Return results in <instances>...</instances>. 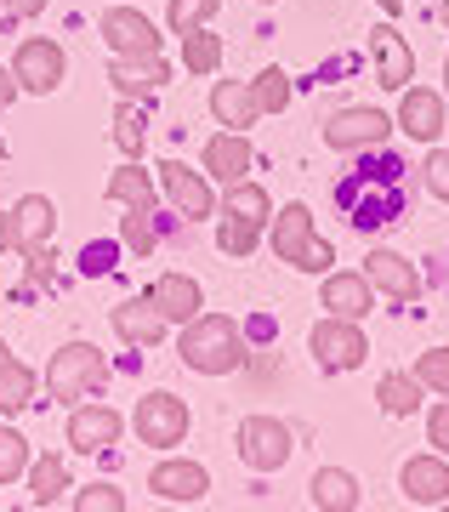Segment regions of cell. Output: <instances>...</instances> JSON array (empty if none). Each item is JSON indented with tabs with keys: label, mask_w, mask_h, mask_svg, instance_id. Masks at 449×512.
<instances>
[{
	"label": "cell",
	"mask_w": 449,
	"mask_h": 512,
	"mask_svg": "<svg viewBox=\"0 0 449 512\" xmlns=\"http://www.w3.org/2000/svg\"><path fill=\"white\" fill-rule=\"evenodd\" d=\"M336 205L359 234H381L387 222L410 211V165L398 154H364L353 171H342L336 183Z\"/></svg>",
	"instance_id": "obj_1"
},
{
	"label": "cell",
	"mask_w": 449,
	"mask_h": 512,
	"mask_svg": "<svg viewBox=\"0 0 449 512\" xmlns=\"http://www.w3.org/2000/svg\"><path fill=\"white\" fill-rule=\"evenodd\" d=\"M182 365L199 370V376H228V370L245 365V330L228 319V313H205L199 308L182 330Z\"/></svg>",
	"instance_id": "obj_2"
},
{
	"label": "cell",
	"mask_w": 449,
	"mask_h": 512,
	"mask_svg": "<svg viewBox=\"0 0 449 512\" xmlns=\"http://www.w3.org/2000/svg\"><path fill=\"white\" fill-rule=\"evenodd\" d=\"M103 382H108V359H103L97 342H69V348H57L52 365H46V393L63 399V404L97 393Z\"/></svg>",
	"instance_id": "obj_3"
},
{
	"label": "cell",
	"mask_w": 449,
	"mask_h": 512,
	"mask_svg": "<svg viewBox=\"0 0 449 512\" xmlns=\"http://www.w3.org/2000/svg\"><path fill=\"white\" fill-rule=\"evenodd\" d=\"M307 348H313V359H319V370H330V376H342V370H359L364 365V325L359 319H319V325L307 330Z\"/></svg>",
	"instance_id": "obj_4"
},
{
	"label": "cell",
	"mask_w": 449,
	"mask_h": 512,
	"mask_svg": "<svg viewBox=\"0 0 449 512\" xmlns=\"http://www.w3.org/2000/svg\"><path fill=\"white\" fill-rule=\"evenodd\" d=\"M290 427L273 416H245L239 421V461L251 467V473H279L290 461Z\"/></svg>",
	"instance_id": "obj_5"
},
{
	"label": "cell",
	"mask_w": 449,
	"mask_h": 512,
	"mask_svg": "<svg viewBox=\"0 0 449 512\" xmlns=\"http://www.w3.org/2000/svg\"><path fill=\"white\" fill-rule=\"evenodd\" d=\"M131 427H137V439H143V444L171 450V444L188 439V404H182L177 393H148V399H137Z\"/></svg>",
	"instance_id": "obj_6"
},
{
	"label": "cell",
	"mask_w": 449,
	"mask_h": 512,
	"mask_svg": "<svg viewBox=\"0 0 449 512\" xmlns=\"http://www.w3.org/2000/svg\"><path fill=\"white\" fill-rule=\"evenodd\" d=\"M387 131H393V120L381 109H342L324 120V143L342 148V154H359V148H381Z\"/></svg>",
	"instance_id": "obj_7"
},
{
	"label": "cell",
	"mask_w": 449,
	"mask_h": 512,
	"mask_svg": "<svg viewBox=\"0 0 449 512\" xmlns=\"http://www.w3.org/2000/svg\"><path fill=\"white\" fill-rule=\"evenodd\" d=\"M97 29H103V40L114 46V57H154L160 52V29H154L137 6H108Z\"/></svg>",
	"instance_id": "obj_8"
},
{
	"label": "cell",
	"mask_w": 449,
	"mask_h": 512,
	"mask_svg": "<svg viewBox=\"0 0 449 512\" xmlns=\"http://www.w3.org/2000/svg\"><path fill=\"white\" fill-rule=\"evenodd\" d=\"M12 74H18V92H57L63 86V46L57 40H23L18 57H12Z\"/></svg>",
	"instance_id": "obj_9"
},
{
	"label": "cell",
	"mask_w": 449,
	"mask_h": 512,
	"mask_svg": "<svg viewBox=\"0 0 449 512\" xmlns=\"http://www.w3.org/2000/svg\"><path fill=\"white\" fill-rule=\"evenodd\" d=\"M120 433H126V416L108 410V404H80V410H69V444L80 450V456H91V450H114Z\"/></svg>",
	"instance_id": "obj_10"
},
{
	"label": "cell",
	"mask_w": 449,
	"mask_h": 512,
	"mask_svg": "<svg viewBox=\"0 0 449 512\" xmlns=\"http://www.w3.org/2000/svg\"><path fill=\"white\" fill-rule=\"evenodd\" d=\"M398 490L415 507H444L449 501V456H410L398 467Z\"/></svg>",
	"instance_id": "obj_11"
},
{
	"label": "cell",
	"mask_w": 449,
	"mask_h": 512,
	"mask_svg": "<svg viewBox=\"0 0 449 512\" xmlns=\"http://www.w3.org/2000/svg\"><path fill=\"white\" fill-rule=\"evenodd\" d=\"M160 188H165V200L182 211V222H199V217H211V211H216L211 183H205L199 171H188L182 160H165L160 165Z\"/></svg>",
	"instance_id": "obj_12"
},
{
	"label": "cell",
	"mask_w": 449,
	"mask_h": 512,
	"mask_svg": "<svg viewBox=\"0 0 449 512\" xmlns=\"http://www.w3.org/2000/svg\"><path fill=\"white\" fill-rule=\"evenodd\" d=\"M370 52H376V80L387 86V92H404V86L415 80V52H410V40L398 35L393 23L370 29Z\"/></svg>",
	"instance_id": "obj_13"
},
{
	"label": "cell",
	"mask_w": 449,
	"mask_h": 512,
	"mask_svg": "<svg viewBox=\"0 0 449 512\" xmlns=\"http://www.w3.org/2000/svg\"><path fill=\"white\" fill-rule=\"evenodd\" d=\"M114 330H120V342H131V348H160L171 319L154 308V296H131V302L114 308Z\"/></svg>",
	"instance_id": "obj_14"
},
{
	"label": "cell",
	"mask_w": 449,
	"mask_h": 512,
	"mask_svg": "<svg viewBox=\"0 0 449 512\" xmlns=\"http://www.w3.org/2000/svg\"><path fill=\"white\" fill-rule=\"evenodd\" d=\"M148 490L160 495V501H205V490H211V473L199 467V461H160L154 473H148Z\"/></svg>",
	"instance_id": "obj_15"
},
{
	"label": "cell",
	"mask_w": 449,
	"mask_h": 512,
	"mask_svg": "<svg viewBox=\"0 0 449 512\" xmlns=\"http://www.w3.org/2000/svg\"><path fill=\"white\" fill-rule=\"evenodd\" d=\"M364 279H370L381 296H393V302H415V296H421V274H415L398 251H370L364 256Z\"/></svg>",
	"instance_id": "obj_16"
},
{
	"label": "cell",
	"mask_w": 449,
	"mask_h": 512,
	"mask_svg": "<svg viewBox=\"0 0 449 512\" xmlns=\"http://www.w3.org/2000/svg\"><path fill=\"white\" fill-rule=\"evenodd\" d=\"M52 228H57V205L46 200V194H29V200H18V211H12V251H40V245H52Z\"/></svg>",
	"instance_id": "obj_17"
},
{
	"label": "cell",
	"mask_w": 449,
	"mask_h": 512,
	"mask_svg": "<svg viewBox=\"0 0 449 512\" xmlns=\"http://www.w3.org/2000/svg\"><path fill=\"white\" fill-rule=\"evenodd\" d=\"M398 131L432 143V137L444 131V97L427 92V86H404V97H398Z\"/></svg>",
	"instance_id": "obj_18"
},
{
	"label": "cell",
	"mask_w": 449,
	"mask_h": 512,
	"mask_svg": "<svg viewBox=\"0 0 449 512\" xmlns=\"http://www.w3.org/2000/svg\"><path fill=\"white\" fill-rule=\"evenodd\" d=\"M171 80V63H165L160 52L154 57H114V69H108V86L120 97H148L154 86H165Z\"/></svg>",
	"instance_id": "obj_19"
},
{
	"label": "cell",
	"mask_w": 449,
	"mask_h": 512,
	"mask_svg": "<svg viewBox=\"0 0 449 512\" xmlns=\"http://www.w3.org/2000/svg\"><path fill=\"white\" fill-rule=\"evenodd\" d=\"M324 308L336 313V319H364V313L376 308V285L364 274H330L324 279Z\"/></svg>",
	"instance_id": "obj_20"
},
{
	"label": "cell",
	"mask_w": 449,
	"mask_h": 512,
	"mask_svg": "<svg viewBox=\"0 0 449 512\" xmlns=\"http://www.w3.org/2000/svg\"><path fill=\"white\" fill-rule=\"evenodd\" d=\"M251 143H245V131H222L205 143V171H211L216 183H239L245 171H251Z\"/></svg>",
	"instance_id": "obj_21"
},
{
	"label": "cell",
	"mask_w": 449,
	"mask_h": 512,
	"mask_svg": "<svg viewBox=\"0 0 449 512\" xmlns=\"http://www.w3.org/2000/svg\"><path fill=\"white\" fill-rule=\"evenodd\" d=\"M148 296H154V308H160L171 325H188V319L205 308V296H199V285H194L188 274H160Z\"/></svg>",
	"instance_id": "obj_22"
},
{
	"label": "cell",
	"mask_w": 449,
	"mask_h": 512,
	"mask_svg": "<svg viewBox=\"0 0 449 512\" xmlns=\"http://www.w3.org/2000/svg\"><path fill=\"white\" fill-rule=\"evenodd\" d=\"M307 239H313V211L296 200V205H285V211L273 217V256L296 268V256L307 251Z\"/></svg>",
	"instance_id": "obj_23"
},
{
	"label": "cell",
	"mask_w": 449,
	"mask_h": 512,
	"mask_svg": "<svg viewBox=\"0 0 449 512\" xmlns=\"http://www.w3.org/2000/svg\"><path fill=\"white\" fill-rule=\"evenodd\" d=\"M307 495H313V507L319 512H353L359 507V478L342 473V467H319L313 484H307Z\"/></svg>",
	"instance_id": "obj_24"
},
{
	"label": "cell",
	"mask_w": 449,
	"mask_h": 512,
	"mask_svg": "<svg viewBox=\"0 0 449 512\" xmlns=\"http://www.w3.org/2000/svg\"><path fill=\"white\" fill-rule=\"evenodd\" d=\"M211 114L222 120L228 131H245V126H256V97H251V86L245 80H222V86H211Z\"/></svg>",
	"instance_id": "obj_25"
},
{
	"label": "cell",
	"mask_w": 449,
	"mask_h": 512,
	"mask_svg": "<svg viewBox=\"0 0 449 512\" xmlns=\"http://www.w3.org/2000/svg\"><path fill=\"white\" fill-rule=\"evenodd\" d=\"M376 399L387 416H410V410H421V376H410V370H387L376 382Z\"/></svg>",
	"instance_id": "obj_26"
},
{
	"label": "cell",
	"mask_w": 449,
	"mask_h": 512,
	"mask_svg": "<svg viewBox=\"0 0 449 512\" xmlns=\"http://www.w3.org/2000/svg\"><path fill=\"white\" fill-rule=\"evenodd\" d=\"M108 200H120V205H143V211H154V177H148V171H143L137 160L120 165V171L108 177Z\"/></svg>",
	"instance_id": "obj_27"
},
{
	"label": "cell",
	"mask_w": 449,
	"mask_h": 512,
	"mask_svg": "<svg viewBox=\"0 0 449 512\" xmlns=\"http://www.w3.org/2000/svg\"><path fill=\"white\" fill-rule=\"evenodd\" d=\"M63 490H69V467H63V456L35 461V473H29V501H35V507H57Z\"/></svg>",
	"instance_id": "obj_28"
},
{
	"label": "cell",
	"mask_w": 449,
	"mask_h": 512,
	"mask_svg": "<svg viewBox=\"0 0 449 512\" xmlns=\"http://www.w3.org/2000/svg\"><path fill=\"white\" fill-rule=\"evenodd\" d=\"M114 143H120V154H126V160H143L148 114L137 109V97H126V103H120V114H114Z\"/></svg>",
	"instance_id": "obj_29"
},
{
	"label": "cell",
	"mask_w": 449,
	"mask_h": 512,
	"mask_svg": "<svg viewBox=\"0 0 449 512\" xmlns=\"http://www.w3.org/2000/svg\"><path fill=\"white\" fill-rule=\"evenodd\" d=\"M29 404H35V370L12 359V365L0 370V410L18 416V410H29Z\"/></svg>",
	"instance_id": "obj_30"
},
{
	"label": "cell",
	"mask_w": 449,
	"mask_h": 512,
	"mask_svg": "<svg viewBox=\"0 0 449 512\" xmlns=\"http://www.w3.org/2000/svg\"><path fill=\"white\" fill-rule=\"evenodd\" d=\"M222 63V40L211 29H182V69L188 74H211Z\"/></svg>",
	"instance_id": "obj_31"
},
{
	"label": "cell",
	"mask_w": 449,
	"mask_h": 512,
	"mask_svg": "<svg viewBox=\"0 0 449 512\" xmlns=\"http://www.w3.org/2000/svg\"><path fill=\"white\" fill-rule=\"evenodd\" d=\"M228 211L245 217V222H268L273 217V200H268V188H262V183H245V177H239V183H228Z\"/></svg>",
	"instance_id": "obj_32"
},
{
	"label": "cell",
	"mask_w": 449,
	"mask_h": 512,
	"mask_svg": "<svg viewBox=\"0 0 449 512\" xmlns=\"http://www.w3.org/2000/svg\"><path fill=\"white\" fill-rule=\"evenodd\" d=\"M216 245H222V256H251L256 245H262V222H245V217H222V228H216Z\"/></svg>",
	"instance_id": "obj_33"
},
{
	"label": "cell",
	"mask_w": 449,
	"mask_h": 512,
	"mask_svg": "<svg viewBox=\"0 0 449 512\" xmlns=\"http://www.w3.org/2000/svg\"><path fill=\"white\" fill-rule=\"evenodd\" d=\"M251 97H256V109H262V114L290 109V74H285V69H273V63H268V69H262V74L251 80Z\"/></svg>",
	"instance_id": "obj_34"
},
{
	"label": "cell",
	"mask_w": 449,
	"mask_h": 512,
	"mask_svg": "<svg viewBox=\"0 0 449 512\" xmlns=\"http://www.w3.org/2000/svg\"><path fill=\"white\" fill-rule=\"evenodd\" d=\"M120 245L137 256H148L154 245H160V234H154V211H143V205H126V222H120Z\"/></svg>",
	"instance_id": "obj_35"
},
{
	"label": "cell",
	"mask_w": 449,
	"mask_h": 512,
	"mask_svg": "<svg viewBox=\"0 0 449 512\" xmlns=\"http://www.w3.org/2000/svg\"><path fill=\"white\" fill-rule=\"evenodd\" d=\"M23 467H29V439L18 427H0V484H12Z\"/></svg>",
	"instance_id": "obj_36"
},
{
	"label": "cell",
	"mask_w": 449,
	"mask_h": 512,
	"mask_svg": "<svg viewBox=\"0 0 449 512\" xmlns=\"http://www.w3.org/2000/svg\"><path fill=\"white\" fill-rule=\"evenodd\" d=\"M415 376H421V387H432V393L449 399V348H427L415 359Z\"/></svg>",
	"instance_id": "obj_37"
},
{
	"label": "cell",
	"mask_w": 449,
	"mask_h": 512,
	"mask_svg": "<svg viewBox=\"0 0 449 512\" xmlns=\"http://www.w3.org/2000/svg\"><path fill=\"white\" fill-rule=\"evenodd\" d=\"M216 6H222V0H171V6H165V23H171V29H199V23L211 18Z\"/></svg>",
	"instance_id": "obj_38"
},
{
	"label": "cell",
	"mask_w": 449,
	"mask_h": 512,
	"mask_svg": "<svg viewBox=\"0 0 449 512\" xmlns=\"http://www.w3.org/2000/svg\"><path fill=\"white\" fill-rule=\"evenodd\" d=\"M74 507L80 512H126V495L114 490V484H86V490L74 495Z\"/></svg>",
	"instance_id": "obj_39"
},
{
	"label": "cell",
	"mask_w": 449,
	"mask_h": 512,
	"mask_svg": "<svg viewBox=\"0 0 449 512\" xmlns=\"http://www.w3.org/2000/svg\"><path fill=\"white\" fill-rule=\"evenodd\" d=\"M330 262H336V245H330V239H307V251L296 256V268H302V274H330Z\"/></svg>",
	"instance_id": "obj_40"
},
{
	"label": "cell",
	"mask_w": 449,
	"mask_h": 512,
	"mask_svg": "<svg viewBox=\"0 0 449 512\" xmlns=\"http://www.w3.org/2000/svg\"><path fill=\"white\" fill-rule=\"evenodd\" d=\"M421 171H427V188H432V194H438V200L449 205V148H432Z\"/></svg>",
	"instance_id": "obj_41"
},
{
	"label": "cell",
	"mask_w": 449,
	"mask_h": 512,
	"mask_svg": "<svg viewBox=\"0 0 449 512\" xmlns=\"http://www.w3.org/2000/svg\"><path fill=\"white\" fill-rule=\"evenodd\" d=\"M427 439H432V450H438V456H449V399H444V404H432Z\"/></svg>",
	"instance_id": "obj_42"
},
{
	"label": "cell",
	"mask_w": 449,
	"mask_h": 512,
	"mask_svg": "<svg viewBox=\"0 0 449 512\" xmlns=\"http://www.w3.org/2000/svg\"><path fill=\"white\" fill-rule=\"evenodd\" d=\"M52 274H57V251L52 245L29 251V285H52Z\"/></svg>",
	"instance_id": "obj_43"
},
{
	"label": "cell",
	"mask_w": 449,
	"mask_h": 512,
	"mask_svg": "<svg viewBox=\"0 0 449 512\" xmlns=\"http://www.w3.org/2000/svg\"><path fill=\"white\" fill-rule=\"evenodd\" d=\"M80 268H86V274H108V268H114V245H86Z\"/></svg>",
	"instance_id": "obj_44"
},
{
	"label": "cell",
	"mask_w": 449,
	"mask_h": 512,
	"mask_svg": "<svg viewBox=\"0 0 449 512\" xmlns=\"http://www.w3.org/2000/svg\"><path fill=\"white\" fill-rule=\"evenodd\" d=\"M46 0H6V18H40Z\"/></svg>",
	"instance_id": "obj_45"
},
{
	"label": "cell",
	"mask_w": 449,
	"mask_h": 512,
	"mask_svg": "<svg viewBox=\"0 0 449 512\" xmlns=\"http://www.w3.org/2000/svg\"><path fill=\"white\" fill-rule=\"evenodd\" d=\"M12 97H18V74H12V69H0V114L12 109Z\"/></svg>",
	"instance_id": "obj_46"
},
{
	"label": "cell",
	"mask_w": 449,
	"mask_h": 512,
	"mask_svg": "<svg viewBox=\"0 0 449 512\" xmlns=\"http://www.w3.org/2000/svg\"><path fill=\"white\" fill-rule=\"evenodd\" d=\"M0 251H12V211H0Z\"/></svg>",
	"instance_id": "obj_47"
},
{
	"label": "cell",
	"mask_w": 449,
	"mask_h": 512,
	"mask_svg": "<svg viewBox=\"0 0 449 512\" xmlns=\"http://www.w3.org/2000/svg\"><path fill=\"white\" fill-rule=\"evenodd\" d=\"M381 12H404V0H376Z\"/></svg>",
	"instance_id": "obj_48"
},
{
	"label": "cell",
	"mask_w": 449,
	"mask_h": 512,
	"mask_svg": "<svg viewBox=\"0 0 449 512\" xmlns=\"http://www.w3.org/2000/svg\"><path fill=\"white\" fill-rule=\"evenodd\" d=\"M6 365H12V348H6V342H0V370H6Z\"/></svg>",
	"instance_id": "obj_49"
},
{
	"label": "cell",
	"mask_w": 449,
	"mask_h": 512,
	"mask_svg": "<svg viewBox=\"0 0 449 512\" xmlns=\"http://www.w3.org/2000/svg\"><path fill=\"white\" fill-rule=\"evenodd\" d=\"M432 6H438V18H444V23H449V0H432Z\"/></svg>",
	"instance_id": "obj_50"
},
{
	"label": "cell",
	"mask_w": 449,
	"mask_h": 512,
	"mask_svg": "<svg viewBox=\"0 0 449 512\" xmlns=\"http://www.w3.org/2000/svg\"><path fill=\"white\" fill-rule=\"evenodd\" d=\"M0 160H6V137H0Z\"/></svg>",
	"instance_id": "obj_51"
},
{
	"label": "cell",
	"mask_w": 449,
	"mask_h": 512,
	"mask_svg": "<svg viewBox=\"0 0 449 512\" xmlns=\"http://www.w3.org/2000/svg\"><path fill=\"white\" fill-rule=\"evenodd\" d=\"M444 80H449V57H444Z\"/></svg>",
	"instance_id": "obj_52"
}]
</instances>
